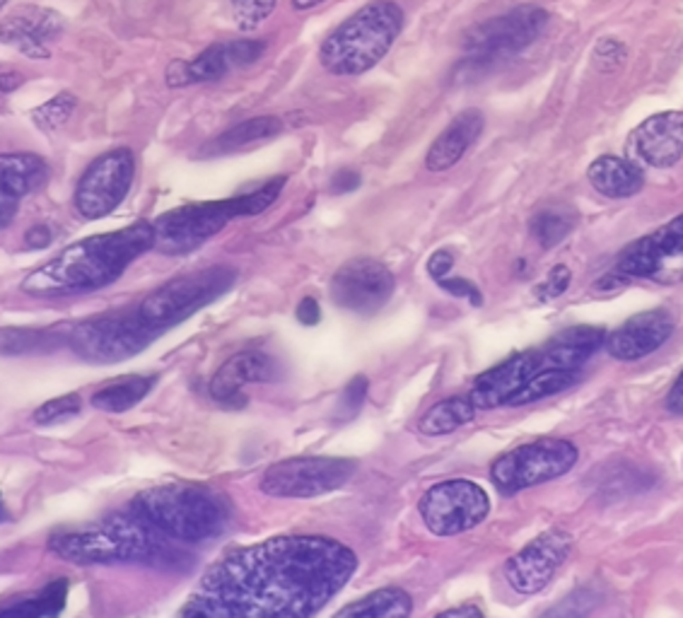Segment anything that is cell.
<instances>
[{
	"instance_id": "836d02e7",
	"label": "cell",
	"mask_w": 683,
	"mask_h": 618,
	"mask_svg": "<svg viewBox=\"0 0 683 618\" xmlns=\"http://www.w3.org/2000/svg\"><path fill=\"white\" fill-rule=\"evenodd\" d=\"M602 595L594 587H579L568 597H563L558 604H554L541 618H589L594 609L599 607Z\"/></svg>"
},
{
	"instance_id": "7a4b0ae2",
	"label": "cell",
	"mask_w": 683,
	"mask_h": 618,
	"mask_svg": "<svg viewBox=\"0 0 683 618\" xmlns=\"http://www.w3.org/2000/svg\"><path fill=\"white\" fill-rule=\"evenodd\" d=\"M150 249H155V227L145 220L87 237L29 273L22 281V291L35 297L92 293L119 281L126 268Z\"/></svg>"
},
{
	"instance_id": "4316f807",
	"label": "cell",
	"mask_w": 683,
	"mask_h": 618,
	"mask_svg": "<svg viewBox=\"0 0 683 618\" xmlns=\"http://www.w3.org/2000/svg\"><path fill=\"white\" fill-rule=\"evenodd\" d=\"M413 599L401 587H382L351 601L333 618H411Z\"/></svg>"
},
{
	"instance_id": "bcb514c9",
	"label": "cell",
	"mask_w": 683,
	"mask_h": 618,
	"mask_svg": "<svg viewBox=\"0 0 683 618\" xmlns=\"http://www.w3.org/2000/svg\"><path fill=\"white\" fill-rule=\"evenodd\" d=\"M295 314H297L300 324L304 326H314L319 324V320H322V310H319V302L314 297H302Z\"/></svg>"
},
{
	"instance_id": "44dd1931",
	"label": "cell",
	"mask_w": 683,
	"mask_h": 618,
	"mask_svg": "<svg viewBox=\"0 0 683 618\" xmlns=\"http://www.w3.org/2000/svg\"><path fill=\"white\" fill-rule=\"evenodd\" d=\"M541 367V351H527L507 357L505 363L484 372L469 394L476 411H488L510 404L513 396Z\"/></svg>"
},
{
	"instance_id": "7c38bea8",
	"label": "cell",
	"mask_w": 683,
	"mask_h": 618,
	"mask_svg": "<svg viewBox=\"0 0 683 618\" xmlns=\"http://www.w3.org/2000/svg\"><path fill=\"white\" fill-rule=\"evenodd\" d=\"M614 276L623 283L631 278L664 285L683 281V213L652 235L628 244L618 256Z\"/></svg>"
},
{
	"instance_id": "d6986e66",
	"label": "cell",
	"mask_w": 683,
	"mask_h": 618,
	"mask_svg": "<svg viewBox=\"0 0 683 618\" xmlns=\"http://www.w3.org/2000/svg\"><path fill=\"white\" fill-rule=\"evenodd\" d=\"M64 30V18L56 10L39 6L14 8L6 20H0V45H10L22 51L27 59H49V45Z\"/></svg>"
},
{
	"instance_id": "f6af8a7d",
	"label": "cell",
	"mask_w": 683,
	"mask_h": 618,
	"mask_svg": "<svg viewBox=\"0 0 683 618\" xmlns=\"http://www.w3.org/2000/svg\"><path fill=\"white\" fill-rule=\"evenodd\" d=\"M452 266H455V256H452V252L440 249V252H435V254L430 256L428 273H430V276H432L435 281H440V278L447 276L449 271H452Z\"/></svg>"
},
{
	"instance_id": "ee69618b",
	"label": "cell",
	"mask_w": 683,
	"mask_h": 618,
	"mask_svg": "<svg viewBox=\"0 0 683 618\" xmlns=\"http://www.w3.org/2000/svg\"><path fill=\"white\" fill-rule=\"evenodd\" d=\"M360 184L362 179L355 169H341L339 175H333L331 179V194H351Z\"/></svg>"
},
{
	"instance_id": "816d5d0a",
	"label": "cell",
	"mask_w": 683,
	"mask_h": 618,
	"mask_svg": "<svg viewBox=\"0 0 683 618\" xmlns=\"http://www.w3.org/2000/svg\"><path fill=\"white\" fill-rule=\"evenodd\" d=\"M22 82H25V76H22V73H3V76H0V92H12V90H18Z\"/></svg>"
},
{
	"instance_id": "11a10c76",
	"label": "cell",
	"mask_w": 683,
	"mask_h": 618,
	"mask_svg": "<svg viewBox=\"0 0 683 618\" xmlns=\"http://www.w3.org/2000/svg\"><path fill=\"white\" fill-rule=\"evenodd\" d=\"M8 3V0H0V10H3V6Z\"/></svg>"
},
{
	"instance_id": "ffe728a7",
	"label": "cell",
	"mask_w": 683,
	"mask_h": 618,
	"mask_svg": "<svg viewBox=\"0 0 683 618\" xmlns=\"http://www.w3.org/2000/svg\"><path fill=\"white\" fill-rule=\"evenodd\" d=\"M674 334V320L666 310H650L623 322L606 336V351L623 363H635L660 351Z\"/></svg>"
},
{
	"instance_id": "cb8c5ba5",
	"label": "cell",
	"mask_w": 683,
	"mask_h": 618,
	"mask_svg": "<svg viewBox=\"0 0 683 618\" xmlns=\"http://www.w3.org/2000/svg\"><path fill=\"white\" fill-rule=\"evenodd\" d=\"M606 343V332L599 326H573L550 339L541 349L544 367L579 370Z\"/></svg>"
},
{
	"instance_id": "277c9868",
	"label": "cell",
	"mask_w": 683,
	"mask_h": 618,
	"mask_svg": "<svg viewBox=\"0 0 683 618\" xmlns=\"http://www.w3.org/2000/svg\"><path fill=\"white\" fill-rule=\"evenodd\" d=\"M130 510L169 539L184 543L221 537L232 520V506L223 493L194 483L150 488L134 498Z\"/></svg>"
},
{
	"instance_id": "30bf717a",
	"label": "cell",
	"mask_w": 683,
	"mask_h": 618,
	"mask_svg": "<svg viewBox=\"0 0 683 618\" xmlns=\"http://www.w3.org/2000/svg\"><path fill=\"white\" fill-rule=\"evenodd\" d=\"M577 448L563 438H541L498 457L490 467V479L505 496H515L560 479L577 464Z\"/></svg>"
},
{
	"instance_id": "8992f818",
	"label": "cell",
	"mask_w": 683,
	"mask_h": 618,
	"mask_svg": "<svg viewBox=\"0 0 683 618\" xmlns=\"http://www.w3.org/2000/svg\"><path fill=\"white\" fill-rule=\"evenodd\" d=\"M401 30V6L394 0H372L324 39L319 59L333 76H362L391 51Z\"/></svg>"
},
{
	"instance_id": "f5cc1de1",
	"label": "cell",
	"mask_w": 683,
	"mask_h": 618,
	"mask_svg": "<svg viewBox=\"0 0 683 618\" xmlns=\"http://www.w3.org/2000/svg\"><path fill=\"white\" fill-rule=\"evenodd\" d=\"M324 0H293V8L295 10H312L316 6H322Z\"/></svg>"
},
{
	"instance_id": "d4e9b609",
	"label": "cell",
	"mask_w": 683,
	"mask_h": 618,
	"mask_svg": "<svg viewBox=\"0 0 683 618\" xmlns=\"http://www.w3.org/2000/svg\"><path fill=\"white\" fill-rule=\"evenodd\" d=\"M589 184L606 198H631L643 192L645 175L631 157L602 155L587 169Z\"/></svg>"
},
{
	"instance_id": "f546056e",
	"label": "cell",
	"mask_w": 683,
	"mask_h": 618,
	"mask_svg": "<svg viewBox=\"0 0 683 618\" xmlns=\"http://www.w3.org/2000/svg\"><path fill=\"white\" fill-rule=\"evenodd\" d=\"M155 382L157 377H140V375L111 382L92 394V406L105 413H124L140 404V401L150 394Z\"/></svg>"
},
{
	"instance_id": "1f68e13d",
	"label": "cell",
	"mask_w": 683,
	"mask_h": 618,
	"mask_svg": "<svg viewBox=\"0 0 683 618\" xmlns=\"http://www.w3.org/2000/svg\"><path fill=\"white\" fill-rule=\"evenodd\" d=\"M575 225H577V213L573 208L550 206L536 213L529 227L534 239L539 242L544 249H554L556 244H560L573 233Z\"/></svg>"
},
{
	"instance_id": "8d00e7d4",
	"label": "cell",
	"mask_w": 683,
	"mask_h": 618,
	"mask_svg": "<svg viewBox=\"0 0 683 618\" xmlns=\"http://www.w3.org/2000/svg\"><path fill=\"white\" fill-rule=\"evenodd\" d=\"M80 411H82V399L78 394L56 396L35 411V423L37 425H58L64 421L76 419Z\"/></svg>"
},
{
	"instance_id": "7402d4cb",
	"label": "cell",
	"mask_w": 683,
	"mask_h": 618,
	"mask_svg": "<svg viewBox=\"0 0 683 618\" xmlns=\"http://www.w3.org/2000/svg\"><path fill=\"white\" fill-rule=\"evenodd\" d=\"M279 375V365L271 355L261 351H244L232 355L211 380V396L227 409H242L246 404L244 386L269 382Z\"/></svg>"
},
{
	"instance_id": "7bdbcfd3",
	"label": "cell",
	"mask_w": 683,
	"mask_h": 618,
	"mask_svg": "<svg viewBox=\"0 0 683 618\" xmlns=\"http://www.w3.org/2000/svg\"><path fill=\"white\" fill-rule=\"evenodd\" d=\"M0 618H47V614H43L39 597H35L0 607Z\"/></svg>"
},
{
	"instance_id": "db71d44e",
	"label": "cell",
	"mask_w": 683,
	"mask_h": 618,
	"mask_svg": "<svg viewBox=\"0 0 683 618\" xmlns=\"http://www.w3.org/2000/svg\"><path fill=\"white\" fill-rule=\"evenodd\" d=\"M8 517H10V514H8V508L3 506V496H0V522H6Z\"/></svg>"
},
{
	"instance_id": "2e32d148",
	"label": "cell",
	"mask_w": 683,
	"mask_h": 618,
	"mask_svg": "<svg viewBox=\"0 0 683 618\" xmlns=\"http://www.w3.org/2000/svg\"><path fill=\"white\" fill-rule=\"evenodd\" d=\"M573 539L560 529H548L529 541L505 563V580L519 595H536L554 580L558 568L570 556Z\"/></svg>"
},
{
	"instance_id": "681fc988",
	"label": "cell",
	"mask_w": 683,
	"mask_h": 618,
	"mask_svg": "<svg viewBox=\"0 0 683 618\" xmlns=\"http://www.w3.org/2000/svg\"><path fill=\"white\" fill-rule=\"evenodd\" d=\"M666 409L676 415H683V372L676 377V382L672 384L670 394H666Z\"/></svg>"
},
{
	"instance_id": "c3c4849f",
	"label": "cell",
	"mask_w": 683,
	"mask_h": 618,
	"mask_svg": "<svg viewBox=\"0 0 683 618\" xmlns=\"http://www.w3.org/2000/svg\"><path fill=\"white\" fill-rule=\"evenodd\" d=\"M20 204H22L20 198L0 192V229H6L14 220V215H18L20 210Z\"/></svg>"
},
{
	"instance_id": "b9f144b4",
	"label": "cell",
	"mask_w": 683,
	"mask_h": 618,
	"mask_svg": "<svg viewBox=\"0 0 683 618\" xmlns=\"http://www.w3.org/2000/svg\"><path fill=\"white\" fill-rule=\"evenodd\" d=\"M438 285L442 287V291H447L449 295H455V297H464V300H469L471 305H481L484 302V295H481V291H478V287L471 283V281H467V278H440L438 281Z\"/></svg>"
},
{
	"instance_id": "ba28073f",
	"label": "cell",
	"mask_w": 683,
	"mask_h": 618,
	"mask_svg": "<svg viewBox=\"0 0 683 618\" xmlns=\"http://www.w3.org/2000/svg\"><path fill=\"white\" fill-rule=\"evenodd\" d=\"M157 336L136 307L78 324L68 336V346L87 363L111 365L143 353Z\"/></svg>"
},
{
	"instance_id": "e575fe53",
	"label": "cell",
	"mask_w": 683,
	"mask_h": 618,
	"mask_svg": "<svg viewBox=\"0 0 683 618\" xmlns=\"http://www.w3.org/2000/svg\"><path fill=\"white\" fill-rule=\"evenodd\" d=\"M76 107H78L76 95L61 92V95H56L53 99H49V102H43L37 109H32V121L37 124V128H41V131L51 134L70 119V114L76 111Z\"/></svg>"
},
{
	"instance_id": "484cf974",
	"label": "cell",
	"mask_w": 683,
	"mask_h": 618,
	"mask_svg": "<svg viewBox=\"0 0 683 618\" xmlns=\"http://www.w3.org/2000/svg\"><path fill=\"white\" fill-rule=\"evenodd\" d=\"M49 179V165L35 153H0V192L27 198Z\"/></svg>"
},
{
	"instance_id": "9a60e30c",
	"label": "cell",
	"mask_w": 683,
	"mask_h": 618,
	"mask_svg": "<svg viewBox=\"0 0 683 618\" xmlns=\"http://www.w3.org/2000/svg\"><path fill=\"white\" fill-rule=\"evenodd\" d=\"M394 276L374 258H353L343 264L331 278V300L339 307L355 314L380 312L394 295Z\"/></svg>"
},
{
	"instance_id": "60d3db41",
	"label": "cell",
	"mask_w": 683,
	"mask_h": 618,
	"mask_svg": "<svg viewBox=\"0 0 683 618\" xmlns=\"http://www.w3.org/2000/svg\"><path fill=\"white\" fill-rule=\"evenodd\" d=\"M365 396H368V377L358 375L348 382V386L341 394V411L348 415V419H353V415L362 409V404H365Z\"/></svg>"
},
{
	"instance_id": "9c48e42d",
	"label": "cell",
	"mask_w": 683,
	"mask_h": 618,
	"mask_svg": "<svg viewBox=\"0 0 683 618\" xmlns=\"http://www.w3.org/2000/svg\"><path fill=\"white\" fill-rule=\"evenodd\" d=\"M548 24V12L539 6H519L505 16L490 18L464 37V61L469 66H492L525 51L541 37Z\"/></svg>"
},
{
	"instance_id": "6da1fadb",
	"label": "cell",
	"mask_w": 683,
	"mask_h": 618,
	"mask_svg": "<svg viewBox=\"0 0 683 618\" xmlns=\"http://www.w3.org/2000/svg\"><path fill=\"white\" fill-rule=\"evenodd\" d=\"M358 568L345 543L285 534L227 551L203 575L179 618H312Z\"/></svg>"
},
{
	"instance_id": "603a6c76",
	"label": "cell",
	"mask_w": 683,
	"mask_h": 618,
	"mask_svg": "<svg viewBox=\"0 0 683 618\" xmlns=\"http://www.w3.org/2000/svg\"><path fill=\"white\" fill-rule=\"evenodd\" d=\"M481 134H484V114L478 109L461 111L459 117L449 124L438 138H435L426 155V167L430 171H445L449 167H455Z\"/></svg>"
},
{
	"instance_id": "d590c367",
	"label": "cell",
	"mask_w": 683,
	"mask_h": 618,
	"mask_svg": "<svg viewBox=\"0 0 683 618\" xmlns=\"http://www.w3.org/2000/svg\"><path fill=\"white\" fill-rule=\"evenodd\" d=\"M279 0H230L232 18L244 32H254L256 27L264 24L275 10Z\"/></svg>"
},
{
	"instance_id": "8fae6325",
	"label": "cell",
	"mask_w": 683,
	"mask_h": 618,
	"mask_svg": "<svg viewBox=\"0 0 683 618\" xmlns=\"http://www.w3.org/2000/svg\"><path fill=\"white\" fill-rule=\"evenodd\" d=\"M353 459L293 457L266 469L261 491L271 498H316L336 491L355 473Z\"/></svg>"
},
{
	"instance_id": "5b68a950",
	"label": "cell",
	"mask_w": 683,
	"mask_h": 618,
	"mask_svg": "<svg viewBox=\"0 0 683 618\" xmlns=\"http://www.w3.org/2000/svg\"><path fill=\"white\" fill-rule=\"evenodd\" d=\"M287 177H273L250 194H240L223 200H203V204H188L182 208L167 210L153 223L155 227V249L169 256H179L198 249L215 237L221 229L235 218H252L264 213L279 200L285 189Z\"/></svg>"
},
{
	"instance_id": "f907efd6",
	"label": "cell",
	"mask_w": 683,
	"mask_h": 618,
	"mask_svg": "<svg viewBox=\"0 0 683 618\" xmlns=\"http://www.w3.org/2000/svg\"><path fill=\"white\" fill-rule=\"evenodd\" d=\"M435 618H484V611L474 607V604H464V607L457 609H447L442 614H438Z\"/></svg>"
},
{
	"instance_id": "52a82bcc",
	"label": "cell",
	"mask_w": 683,
	"mask_h": 618,
	"mask_svg": "<svg viewBox=\"0 0 683 618\" xmlns=\"http://www.w3.org/2000/svg\"><path fill=\"white\" fill-rule=\"evenodd\" d=\"M237 281V271L230 266H211L179 276L159 285L138 305V314L145 324L163 336L172 326L186 322L203 307L221 300Z\"/></svg>"
},
{
	"instance_id": "3957f363",
	"label": "cell",
	"mask_w": 683,
	"mask_h": 618,
	"mask_svg": "<svg viewBox=\"0 0 683 618\" xmlns=\"http://www.w3.org/2000/svg\"><path fill=\"white\" fill-rule=\"evenodd\" d=\"M49 549L78 566L140 563L153 568H179L186 563L177 541L163 534L138 512H116L90 527L53 531Z\"/></svg>"
},
{
	"instance_id": "ab89813d",
	"label": "cell",
	"mask_w": 683,
	"mask_h": 618,
	"mask_svg": "<svg viewBox=\"0 0 683 618\" xmlns=\"http://www.w3.org/2000/svg\"><path fill=\"white\" fill-rule=\"evenodd\" d=\"M626 61V47L616 39H602L597 47H594V66L599 70H616Z\"/></svg>"
},
{
	"instance_id": "4dcf8cb0",
	"label": "cell",
	"mask_w": 683,
	"mask_h": 618,
	"mask_svg": "<svg viewBox=\"0 0 683 618\" xmlns=\"http://www.w3.org/2000/svg\"><path fill=\"white\" fill-rule=\"evenodd\" d=\"M579 380V370H560V367H539L534 375L527 380V384L513 396L510 406H525L534 404V401H541L546 396L560 394Z\"/></svg>"
},
{
	"instance_id": "d6a6232c",
	"label": "cell",
	"mask_w": 683,
	"mask_h": 618,
	"mask_svg": "<svg viewBox=\"0 0 683 618\" xmlns=\"http://www.w3.org/2000/svg\"><path fill=\"white\" fill-rule=\"evenodd\" d=\"M56 346H61V339L41 328H6L0 332V355L6 357H22V355H39L49 353Z\"/></svg>"
},
{
	"instance_id": "ac0fdd59",
	"label": "cell",
	"mask_w": 683,
	"mask_h": 618,
	"mask_svg": "<svg viewBox=\"0 0 683 618\" xmlns=\"http://www.w3.org/2000/svg\"><path fill=\"white\" fill-rule=\"evenodd\" d=\"M628 153L633 163L674 167L683 157V111L652 114L631 134Z\"/></svg>"
},
{
	"instance_id": "f1b7e54d",
	"label": "cell",
	"mask_w": 683,
	"mask_h": 618,
	"mask_svg": "<svg viewBox=\"0 0 683 618\" xmlns=\"http://www.w3.org/2000/svg\"><path fill=\"white\" fill-rule=\"evenodd\" d=\"M476 406L471 404L469 396H449L440 404H435L430 411H426L423 419L418 423V430L423 435L440 438L447 433H455L461 425L474 421Z\"/></svg>"
},
{
	"instance_id": "5bb4252c",
	"label": "cell",
	"mask_w": 683,
	"mask_h": 618,
	"mask_svg": "<svg viewBox=\"0 0 683 618\" xmlns=\"http://www.w3.org/2000/svg\"><path fill=\"white\" fill-rule=\"evenodd\" d=\"M418 510L432 534L457 537L486 520L490 512V500L478 483L452 479L432 485L420 498Z\"/></svg>"
},
{
	"instance_id": "7dc6e473",
	"label": "cell",
	"mask_w": 683,
	"mask_h": 618,
	"mask_svg": "<svg viewBox=\"0 0 683 618\" xmlns=\"http://www.w3.org/2000/svg\"><path fill=\"white\" fill-rule=\"evenodd\" d=\"M51 239H53V235H51V229L47 225H35L25 235V247L27 249H43V247H49Z\"/></svg>"
},
{
	"instance_id": "83f0119b",
	"label": "cell",
	"mask_w": 683,
	"mask_h": 618,
	"mask_svg": "<svg viewBox=\"0 0 683 618\" xmlns=\"http://www.w3.org/2000/svg\"><path fill=\"white\" fill-rule=\"evenodd\" d=\"M281 131H283V121L279 117H254L250 121L232 126L230 131H225L223 136H217L206 150L213 155L237 153V150L256 146V143L261 140L279 136Z\"/></svg>"
},
{
	"instance_id": "74e56055",
	"label": "cell",
	"mask_w": 683,
	"mask_h": 618,
	"mask_svg": "<svg viewBox=\"0 0 683 618\" xmlns=\"http://www.w3.org/2000/svg\"><path fill=\"white\" fill-rule=\"evenodd\" d=\"M570 281H573V273L568 266H554L550 268V273L546 276V281L536 287L534 295L539 297L541 302H548V300H556L560 297L565 291L570 287Z\"/></svg>"
},
{
	"instance_id": "e0dca14e",
	"label": "cell",
	"mask_w": 683,
	"mask_h": 618,
	"mask_svg": "<svg viewBox=\"0 0 683 618\" xmlns=\"http://www.w3.org/2000/svg\"><path fill=\"white\" fill-rule=\"evenodd\" d=\"M266 51V41L235 39L225 45L203 49L192 61H172L167 68L169 88H186L196 82H215L225 78L230 70L256 63Z\"/></svg>"
},
{
	"instance_id": "f35d334b",
	"label": "cell",
	"mask_w": 683,
	"mask_h": 618,
	"mask_svg": "<svg viewBox=\"0 0 683 618\" xmlns=\"http://www.w3.org/2000/svg\"><path fill=\"white\" fill-rule=\"evenodd\" d=\"M39 601L43 607V614H47V618H58L64 614L66 609V601H68V580H53L51 585H47L39 592Z\"/></svg>"
},
{
	"instance_id": "4fadbf2b",
	"label": "cell",
	"mask_w": 683,
	"mask_h": 618,
	"mask_svg": "<svg viewBox=\"0 0 683 618\" xmlns=\"http://www.w3.org/2000/svg\"><path fill=\"white\" fill-rule=\"evenodd\" d=\"M136 177V155L128 148H114L87 165L76 186V210L85 220L107 218L124 204Z\"/></svg>"
}]
</instances>
